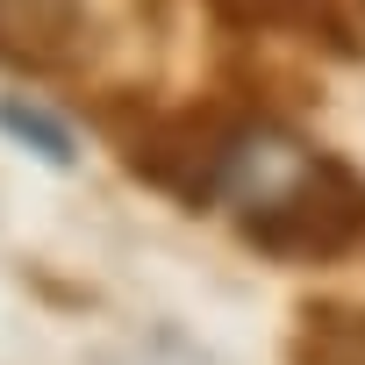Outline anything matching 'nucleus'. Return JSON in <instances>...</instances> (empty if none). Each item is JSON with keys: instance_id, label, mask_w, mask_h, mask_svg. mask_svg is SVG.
<instances>
[{"instance_id": "nucleus-4", "label": "nucleus", "mask_w": 365, "mask_h": 365, "mask_svg": "<svg viewBox=\"0 0 365 365\" xmlns=\"http://www.w3.org/2000/svg\"><path fill=\"white\" fill-rule=\"evenodd\" d=\"M0 129H8L15 143H29L43 165H79V136H72V122L65 115H51L43 101H22V93H8V101H0Z\"/></svg>"}, {"instance_id": "nucleus-3", "label": "nucleus", "mask_w": 365, "mask_h": 365, "mask_svg": "<svg viewBox=\"0 0 365 365\" xmlns=\"http://www.w3.org/2000/svg\"><path fill=\"white\" fill-rule=\"evenodd\" d=\"M215 15L237 22V29H322L344 43V8L336 0H215Z\"/></svg>"}, {"instance_id": "nucleus-2", "label": "nucleus", "mask_w": 365, "mask_h": 365, "mask_svg": "<svg viewBox=\"0 0 365 365\" xmlns=\"http://www.w3.org/2000/svg\"><path fill=\"white\" fill-rule=\"evenodd\" d=\"M86 51V8L79 0H0V65L58 72Z\"/></svg>"}, {"instance_id": "nucleus-1", "label": "nucleus", "mask_w": 365, "mask_h": 365, "mask_svg": "<svg viewBox=\"0 0 365 365\" xmlns=\"http://www.w3.org/2000/svg\"><path fill=\"white\" fill-rule=\"evenodd\" d=\"M244 237L279 258H336L365 237V172H351L329 150H308L287 187H272L258 208H244Z\"/></svg>"}]
</instances>
